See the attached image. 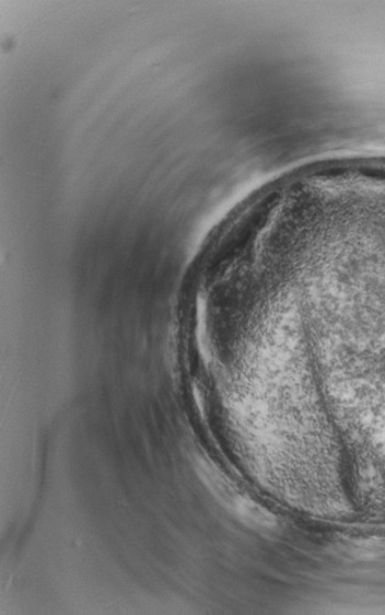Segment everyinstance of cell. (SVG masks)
Segmentation results:
<instances>
[{"label":"cell","mask_w":385,"mask_h":615,"mask_svg":"<svg viewBox=\"0 0 385 615\" xmlns=\"http://www.w3.org/2000/svg\"><path fill=\"white\" fill-rule=\"evenodd\" d=\"M194 468L197 477L203 481L210 494L231 512L237 515L245 523L256 502L250 497L239 494L236 487L228 481L225 475L213 463L197 457Z\"/></svg>","instance_id":"1"}]
</instances>
